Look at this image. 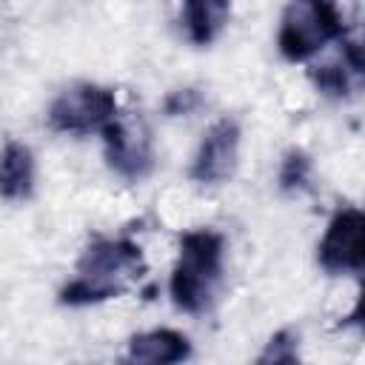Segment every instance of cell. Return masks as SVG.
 Listing matches in <instances>:
<instances>
[{"mask_svg": "<svg viewBox=\"0 0 365 365\" xmlns=\"http://www.w3.org/2000/svg\"><path fill=\"white\" fill-rule=\"evenodd\" d=\"M145 274V259L131 240H94L77 259L74 279L60 291L63 305H94L125 294Z\"/></svg>", "mask_w": 365, "mask_h": 365, "instance_id": "cell-1", "label": "cell"}, {"mask_svg": "<svg viewBox=\"0 0 365 365\" xmlns=\"http://www.w3.org/2000/svg\"><path fill=\"white\" fill-rule=\"evenodd\" d=\"M222 234L211 228H194L180 237V257L171 271V299L185 314H202L222 279Z\"/></svg>", "mask_w": 365, "mask_h": 365, "instance_id": "cell-2", "label": "cell"}, {"mask_svg": "<svg viewBox=\"0 0 365 365\" xmlns=\"http://www.w3.org/2000/svg\"><path fill=\"white\" fill-rule=\"evenodd\" d=\"M345 37V17L336 0H291L279 20L277 46L291 63H302L325 48L331 40Z\"/></svg>", "mask_w": 365, "mask_h": 365, "instance_id": "cell-3", "label": "cell"}, {"mask_svg": "<svg viewBox=\"0 0 365 365\" xmlns=\"http://www.w3.org/2000/svg\"><path fill=\"white\" fill-rule=\"evenodd\" d=\"M114 117H117V97L111 88L97 83H77L60 91L48 108V125L63 134L103 131L106 123Z\"/></svg>", "mask_w": 365, "mask_h": 365, "instance_id": "cell-4", "label": "cell"}, {"mask_svg": "<svg viewBox=\"0 0 365 365\" xmlns=\"http://www.w3.org/2000/svg\"><path fill=\"white\" fill-rule=\"evenodd\" d=\"M100 134L106 143V160L120 177L143 180L154 168L151 137L140 120H125L117 114L114 120L106 123V128Z\"/></svg>", "mask_w": 365, "mask_h": 365, "instance_id": "cell-5", "label": "cell"}, {"mask_svg": "<svg viewBox=\"0 0 365 365\" xmlns=\"http://www.w3.org/2000/svg\"><path fill=\"white\" fill-rule=\"evenodd\" d=\"M362 231L365 217L359 208H342L331 217L325 237L319 242L317 259L328 274H359L365 254H362Z\"/></svg>", "mask_w": 365, "mask_h": 365, "instance_id": "cell-6", "label": "cell"}, {"mask_svg": "<svg viewBox=\"0 0 365 365\" xmlns=\"http://www.w3.org/2000/svg\"><path fill=\"white\" fill-rule=\"evenodd\" d=\"M237 154H240V125L237 120L222 117L202 137L191 163V180L200 185L225 182L237 168Z\"/></svg>", "mask_w": 365, "mask_h": 365, "instance_id": "cell-7", "label": "cell"}, {"mask_svg": "<svg viewBox=\"0 0 365 365\" xmlns=\"http://www.w3.org/2000/svg\"><path fill=\"white\" fill-rule=\"evenodd\" d=\"M359 77H362V51L351 40L342 43V51H339L336 60L311 68L314 86L322 94H328V97H345V94H351L359 86Z\"/></svg>", "mask_w": 365, "mask_h": 365, "instance_id": "cell-8", "label": "cell"}, {"mask_svg": "<svg viewBox=\"0 0 365 365\" xmlns=\"http://www.w3.org/2000/svg\"><path fill=\"white\" fill-rule=\"evenodd\" d=\"M191 356V345L180 331L171 328H157L131 336L128 342V359L131 362H151V365H168V362H182Z\"/></svg>", "mask_w": 365, "mask_h": 365, "instance_id": "cell-9", "label": "cell"}, {"mask_svg": "<svg viewBox=\"0 0 365 365\" xmlns=\"http://www.w3.org/2000/svg\"><path fill=\"white\" fill-rule=\"evenodd\" d=\"M34 191V157L29 145L9 140L0 148V197L29 200Z\"/></svg>", "mask_w": 365, "mask_h": 365, "instance_id": "cell-10", "label": "cell"}, {"mask_svg": "<svg viewBox=\"0 0 365 365\" xmlns=\"http://www.w3.org/2000/svg\"><path fill=\"white\" fill-rule=\"evenodd\" d=\"M228 14L231 0H182V23L194 46L214 43L222 26L228 23Z\"/></svg>", "mask_w": 365, "mask_h": 365, "instance_id": "cell-11", "label": "cell"}, {"mask_svg": "<svg viewBox=\"0 0 365 365\" xmlns=\"http://www.w3.org/2000/svg\"><path fill=\"white\" fill-rule=\"evenodd\" d=\"M311 182V160L302 151H288L282 165H279V188L285 191H297V188H308Z\"/></svg>", "mask_w": 365, "mask_h": 365, "instance_id": "cell-12", "label": "cell"}, {"mask_svg": "<svg viewBox=\"0 0 365 365\" xmlns=\"http://www.w3.org/2000/svg\"><path fill=\"white\" fill-rule=\"evenodd\" d=\"M257 362H297V336L291 331L274 334Z\"/></svg>", "mask_w": 365, "mask_h": 365, "instance_id": "cell-13", "label": "cell"}, {"mask_svg": "<svg viewBox=\"0 0 365 365\" xmlns=\"http://www.w3.org/2000/svg\"><path fill=\"white\" fill-rule=\"evenodd\" d=\"M200 106V94L197 88H182V91H174L165 97V111L174 117V114H188Z\"/></svg>", "mask_w": 365, "mask_h": 365, "instance_id": "cell-14", "label": "cell"}]
</instances>
